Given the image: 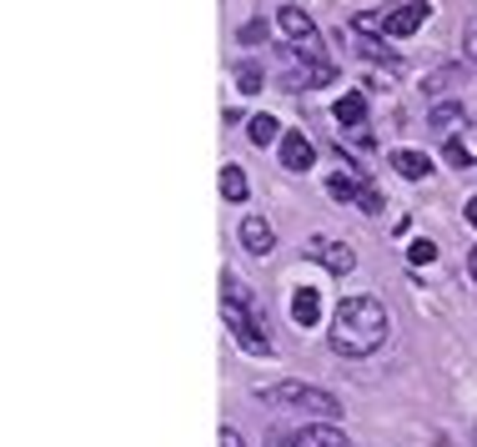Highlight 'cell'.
Returning <instances> with one entry per match:
<instances>
[{
  "mask_svg": "<svg viewBox=\"0 0 477 447\" xmlns=\"http://www.w3.org/2000/svg\"><path fill=\"white\" fill-rule=\"evenodd\" d=\"M467 121V111L458 106V101H442V106H432L427 111V126H437V131H452V126Z\"/></svg>",
  "mask_w": 477,
  "mask_h": 447,
  "instance_id": "15",
  "label": "cell"
},
{
  "mask_svg": "<svg viewBox=\"0 0 477 447\" xmlns=\"http://www.w3.org/2000/svg\"><path fill=\"white\" fill-rule=\"evenodd\" d=\"M442 161H447V166H462V171H467V166H473V146H467V141H458V136H447L442 141Z\"/></svg>",
  "mask_w": 477,
  "mask_h": 447,
  "instance_id": "17",
  "label": "cell"
},
{
  "mask_svg": "<svg viewBox=\"0 0 477 447\" xmlns=\"http://www.w3.org/2000/svg\"><path fill=\"white\" fill-rule=\"evenodd\" d=\"M332 116H337L347 131H362V126H367V96H362V91H347L337 106H332Z\"/></svg>",
  "mask_w": 477,
  "mask_h": 447,
  "instance_id": "10",
  "label": "cell"
},
{
  "mask_svg": "<svg viewBox=\"0 0 477 447\" xmlns=\"http://www.w3.org/2000/svg\"><path fill=\"white\" fill-rule=\"evenodd\" d=\"M262 81H266V71L257 61H247L242 71H236V91H242V96H257V91H262Z\"/></svg>",
  "mask_w": 477,
  "mask_h": 447,
  "instance_id": "18",
  "label": "cell"
},
{
  "mask_svg": "<svg viewBox=\"0 0 477 447\" xmlns=\"http://www.w3.org/2000/svg\"><path fill=\"white\" fill-rule=\"evenodd\" d=\"M327 191H332L337 201H352V206H362L367 216L382 212V197H377V191L362 181V176H352V171H337V176H327Z\"/></svg>",
  "mask_w": 477,
  "mask_h": 447,
  "instance_id": "4",
  "label": "cell"
},
{
  "mask_svg": "<svg viewBox=\"0 0 477 447\" xmlns=\"http://www.w3.org/2000/svg\"><path fill=\"white\" fill-rule=\"evenodd\" d=\"M392 171H397L402 181H422L432 171V161L422 151H392Z\"/></svg>",
  "mask_w": 477,
  "mask_h": 447,
  "instance_id": "13",
  "label": "cell"
},
{
  "mask_svg": "<svg viewBox=\"0 0 477 447\" xmlns=\"http://www.w3.org/2000/svg\"><path fill=\"white\" fill-rule=\"evenodd\" d=\"M467 277H473V287H477V247L467 251Z\"/></svg>",
  "mask_w": 477,
  "mask_h": 447,
  "instance_id": "24",
  "label": "cell"
},
{
  "mask_svg": "<svg viewBox=\"0 0 477 447\" xmlns=\"http://www.w3.org/2000/svg\"><path fill=\"white\" fill-rule=\"evenodd\" d=\"M473 447H477V432H473Z\"/></svg>",
  "mask_w": 477,
  "mask_h": 447,
  "instance_id": "26",
  "label": "cell"
},
{
  "mask_svg": "<svg viewBox=\"0 0 477 447\" xmlns=\"http://www.w3.org/2000/svg\"><path fill=\"white\" fill-rule=\"evenodd\" d=\"M312 161H317V151H312L307 131H287V136H281V166H287V171H307Z\"/></svg>",
  "mask_w": 477,
  "mask_h": 447,
  "instance_id": "8",
  "label": "cell"
},
{
  "mask_svg": "<svg viewBox=\"0 0 477 447\" xmlns=\"http://www.w3.org/2000/svg\"><path fill=\"white\" fill-rule=\"evenodd\" d=\"M296 447H352L347 432H337L332 422H312V428L296 432Z\"/></svg>",
  "mask_w": 477,
  "mask_h": 447,
  "instance_id": "11",
  "label": "cell"
},
{
  "mask_svg": "<svg viewBox=\"0 0 477 447\" xmlns=\"http://www.w3.org/2000/svg\"><path fill=\"white\" fill-rule=\"evenodd\" d=\"M357 46H362V56H367V61H387V66H397V56H392V50H387L382 41H377V35H362Z\"/></svg>",
  "mask_w": 477,
  "mask_h": 447,
  "instance_id": "19",
  "label": "cell"
},
{
  "mask_svg": "<svg viewBox=\"0 0 477 447\" xmlns=\"http://www.w3.org/2000/svg\"><path fill=\"white\" fill-rule=\"evenodd\" d=\"M427 0H407V5H397V11H387V35H412L417 26H422V20H427Z\"/></svg>",
  "mask_w": 477,
  "mask_h": 447,
  "instance_id": "7",
  "label": "cell"
},
{
  "mask_svg": "<svg viewBox=\"0 0 477 447\" xmlns=\"http://www.w3.org/2000/svg\"><path fill=\"white\" fill-rule=\"evenodd\" d=\"M467 221H473V227H477V197L467 201Z\"/></svg>",
  "mask_w": 477,
  "mask_h": 447,
  "instance_id": "25",
  "label": "cell"
},
{
  "mask_svg": "<svg viewBox=\"0 0 477 447\" xmlns=\"http://www.w3.org/2000/svg\"><path fill=\"white\" fill-rule=\"evenodd\" d=\"M216 447H242V432H236V428H221V437H216Z\"/></svg>",
  "mask_w": 477,
  "mask_h": 447,
  "instance_id": "22",
  "label": "cell"
},
{
  "mask_svg": "<svg viewBox=\"0 0 477 447\" xmlns=\"http://www.w3.org/2000/svg\"><path fill=\"white\" fill-rule=\"evenodd\" d=\"M277 26L292 35V41H312V35H317V26H312V16L302 11V5H281V11H277Z\"/></svg>",
  "mask_w": 477,
  "mask_h": 447,
  "instance_id": "12",
  "label": "cell"
},
{
  "mask_svg": "<svg viewBox=\"0 0 477 447\" xmlns=\"http://www.w3.org/2000/svg\"><path fill=\"white\" fill-rule=\"evenodd\" d=\"M236 236H242V247H247L251 257H272V247H277V232H272V221H266V216H247Z\"/></svg>",
  "mask_w": 477,
  "mask_h": 447,
  "instance_id": "5",
  "label": "cell"
},
{
  "mask_svg": "<svg viewBox=\"0 0 477 447\" xmlns=\"http://www.w3.org/2000/svg\"><path fill=\"white\" fill-rule=\"evenodd\" d=\"M317 317H322V292H317V287H296L292 292V322L307 332V327H317Z\"/></svg>",
  "mask_w": 477,
  "mask_h": 447,
  "instance_id": "9",
  "label": "cell"
},
{
  "mask_svg": "<svg viewBox=\"0 0 477 447\" xmlns=\"http://www.w3.org/2000/svg\"><path fill=\"white\" fill-rule=\"evenodd\" d=\"M257 397L272 402V407H296V412H312L322 417V422H332V417H342V402L327 392V387H307V382H277V387H257Z\"/></svg>",
  "mask_w": 477,
  "mask_h": 447,
  "instance_id": "2",
  "label": "cell"
},
{
  "mask_svg": "<svg viewBox=\"0 0 477 447\" xmlns=\"http://www.w3.org/2000/svg\"><path fill=\"white\" fill-rule=\"evenodd\" d=\"M407 262H412V266L437 262V242H427V236H422V242H412V247H407Z\"/></svg>",
  "mask_w": 477,
  "mask_h": 447,
  "instance_id": "20",
  "label": "cell"
},
{
  "mask_svg": "<svg viewBox=\"0 0 477 447\" xmlns=\"http://www.w3.org/2000/svg\"><path fill=\"white\" fill-rule=\"evenodd\" d=\"M467 56L477 61V26H467Z\"/></svg>",
  "mask_w": 477,
  "mask_h": 447,
  "instance_id": "23",
  "label": "cell"
},
{
  "mask_svg": "<svg viewBox=\"0 0 477 447\" xmlns=\"http://www.w3.org/2000/svg\"><path fill=\"white\" fill-rule=\"evenodd\" d=\"M221 317H227L231 337L242 342L251 357H272V332L262 327V317H257V307H236V302H221Z\"/></svg>",
  "mask_w": 477,
  "mask_h": 447,
  "instance_id": "3",
  "label": "cell"
},
{
  "mask_svg": "<svg viewBox=\"0 0 477 447\" xmlns=\"http://www.w3.org/2000/svg\"><path fill=\"white\" fill-rule=\"evenodd\" d=\"M266 35V20H251V26H242V46H257Z\"/></svg>",
  "mask_w": 477,
  "mask_h": 447,
  "instance_id": "21",
  "label": "cell"
},
{
  "mask_svg": "<svg viewBox=\"0 0 477 447\" xmlns=\"http://www.w3.org/2000/svg\"><path fill=\"white\" fill-rule=\"evenodd\" d=\"M221 197H227V201H247V171L231 166V161L221 166Z\"/></svg>",
  "mask_w": 477,
  "mask_h": 447,
  "instance_id": "16",
  "label": "cell"
},
{
  "mask_svg": "<svg viewBox=\"0 0 477 447\" xmlns=\"http://www.w3.org/2000/svg\"><path fill=\"white\" fill-rule=\"evenodd\" d=\"M387 307L377 297H347L337 312H332V352L337 357H372L387 342Z\"/></svg>",
  "mask_w": 477,
  "mask_h": 447,
  "instance_id": "1",
  "label": "cell"
},
{
  "mask_svg": "<svg viewBox=\"0 0 477 447\" xmlns=\"http://www.w3.org/2000/svg\"><path fill=\"white\" fill-rule=\"evenodd\" d=\"M307 251L327 266V272H337V277H347V272L357 266V251H352V247H342V242H327V236H322V242H312Z\"/></svg>",
  "mask_w": 477,
  "mask_h": 447,
  "instance_id": "6",
  "label": "cell"
},
{
  "mask_svg": "<svg viewBox=\"0 0 477 447\" xmlns=\"http://www.w3.org/2000/svg\"><path fill=\"white\" fill-rule=\"evenodd\" d=\"M247 136L257 141V146H281V136H287V131H281V121H277V116H251Z\"/></svg>",
  "mask_w": 477,
  "mask_h": 447,
  "instance_id": "14",
  "label": "cell"
}]
</instances>
